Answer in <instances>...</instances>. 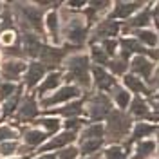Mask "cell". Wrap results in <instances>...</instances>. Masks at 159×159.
I'll use <instances>...</instances> for the list:
<instances>
[{
	"mask_svg": "<svg viewBox=\"0 0 159 159\" xmlns=\"http://www.w3.org/2000/svg\"><path fill=\"white\" fill-rule=\"evenodd\" d=\"M58 16H60V27H61V33H63L65 40H67V45L74 47V49H80L89 36V25L85 22L83 13L72 11L69 7H61L58 11Z\"/></svg>",
	"mask_w": 159,
	"mask_h": 159,
	"instance_id": "1",
	"label": "cell"
},
{
	"mask_svg": "<svg viewBox=\"0 0 159 159\" xmlns=\"http://www.w3.org/2000/svg\"><path fill=\"white\" fill-rule=\"evenodd\" d=\"M63 67H65V74H63V81L72 83L80 87V89H89L90 87V60L87 54H69L67 58L63 60Z\"/></svg>",
	"mask_w": 159,
	"mask_h": 159,
	"instance_id": "2",
	"label": "cell"
},
{
	"mask_svg": "<svg viewBox=\"0 0 159 159\" xmlns=\"http://www.w3.org/2000/svg\"><path fill=\"white\" fill-rule=\"evenodd\" d=\"M103 129H105V141L118 145L121 139L129 138L130 129H132V118L125 110L112 109L107 116V125Z\"/></svg>",
	"mask_w": 159,
	"mask_h": 159,
	"instance_id": "3",
	"label": "cell"
},
{
	"mask_svg": "<svg viewBox=\"0 0 159 159\" xmlns=\"http://www.w3.org/2000/svg\"><path fill=\"white\" fill-rule=\"evenodd\" d=\"M87 116L89 119L92 121H101L103 118H107L109 116V112L112 110V101L107 94H103V92H96V94H89L87 96Z\"/></svg>",
	"mask_w": 159,
	"mask_h": 159,
	"instance_id": "4",
	"label": "cell"
},
{
	"mask_svg": "<svg viewBox=\"0 0 159 159\" xmlns=\"http://www.w3.org/2000/svg\"><path fill=\"white\" fill-rule=\"evenodd\" d=\"M81 96V89L76 87V85H65V87H60V89L54 90V94H51L47 98H42L40 105L45 110H49L51 107L54 105H60V103H67L70 99H78Z\"/></svg>",
	"mask_w": 159,
	"mask_h": 159,
	"instance_id": "5",
	"label": "cell"
},
{
	"mask_svg": "<svg viewBox=\"0 0 159 159\" xmlns=\"http://www.w3.org/2000/svg\"><path fill=\"white\" fill-rule=\"evenodd\" d=\"M121 22H116V20H99L98 24L94 25V29L90 33V43H99L103 40L109 38H116L121 31Z\"/></svg>",
	"mask_w": 159,
	"mask_h": 159,
	"instance_id": "6",
	"label": "cell"
},
{
	"mask_svg": "<svg viewBox=\"0 0 159 159\" xmlns=\"http://www.w3.org/2000/svg\"><path fill=\"white\" fill-rule=\"evenodd\" d=\"M40 114V105L36 101V96L34 94H25L22 101H20L18 109H16V119L22 121V123H29V121H34Z\"/></svg>",
	"mask_w": 159,
	"mask_h": 159,
	"instance_id": "7",
	"label": "cell"
},
{
	"mask_svg": "<svg viewBox=\"0 0 159 159\" xmlns=\"http://www.w3.org/2000/svg\"><path fill=\"white\" fill-rule=\"evenodd\" d=\"M25 69H27V63H25L24 60L7 58L6 61H2V65H0V74H2V80H4V81L15 83V81L25 72Z\"/></svg>",
	"mask_w": 159,
	"mask_h": 159,
	"instance_id": "8",
	"label": "cell"
},
{
	"mask_svg": "<svg viewBox=\"0 0 159 159\" xmlns=\"http://www.w3.org/2000/svg\"><path fill=\"white\" fill-rule=\"evenodd\" d=\"M143 6H147V4L145 2H114L112 11L109 15V20H129Z\"/></svg>",
	"mask_w": 159,
	"mask_h": 159,
	"instance_id": "9",
	"label": "cell"
},
{
	"mask_svg": "<svg viewBox=\"0 0 159 159\" xmlns=\"http://www.w3.org/2000/svg\"><path fill=\"white\" fill-rule=\"evenodd\" d=\"M43 29L51 36V43L56 47L61 42V27H60V16L58 9L52 7L51 11H47V15L43 16Z\"/></svg>",
	"mask_w": 159,
	"mask_h": 159,
	"instance_id": "10",
	"label": "cell"
},
{
	"mask_svg": "<svg viewBox=\"0 0 159 159\" xmlns=\"http://www.w3.org/2000/svg\"><path fill=\"white\" fill-rule=\"evenodd\" d=\"M20 47H22V52H24V56H29V58H38L40 52H42V47H43V42L40 40L38 34H34V33H22V36H20Z\"/></svg>",
	"mask_w": 159,
	"mask_h": 159,
	"instance_id": "11",
	"label": "cell"
},
{
	"mask_svg": "<svg viewBox=\"0 0 159 159\" xmlns=\"http://www.w3.org/2000/svg\"><path fill=\"white\" fill-rule=\"evenodd\" d=\"M90 72H92L94 85H96V89L99 92H110V90L118 85V80L114 78L109 70H105V67L94 65V67H90Z\"/></svg>",
	"mask_w": 159,
	"mask_h": 159,
	"instance_id": "12",
	"label": "cell"
},
{
	"mask_svg": "<svg viewBox=\"0 0 159 159\" xmlns=\"http://www.w3.org/2000/svg\"><path fill=\"white\" fill-rule=\"evenodd\" d=\"M129 67L132 69L130 74H134V76H138L141 80H148L152 74H154V70H156V63L148 60L147 56H132V60L129 61Z\"/></svg>",
	"mask_w": 159,
	"mask_h": 159,
	"instance_id": "13",
	"label": "cell"
},
{
	"mask_svg": "<svg viewBox=\"0 0 159 159\" xmlns=\"http://www.w3.org/2000/svg\"><path fill=\"white\" fill-rule=\"evenodd\" d=\"M152 7H141V9L130 16L127 20L125 25H121V31L125 33H130V31H139V29H148V24L152 22Z\"/></svg>",
	"mask_w": 159,
	"mask_h": 159,
	"instance_id": "14",
	"label": "cell"
},
{
	"mask_svg": "<svg viewBox=\"0 0 159 159\" xmlns=\"http://www.w3.org/2000/svg\"><path fill=\"white\" fill-rule=\"evenodd\" d=\"M156 132H157V127H156L154 123H145V121H138V123L134 125L132 132L129 134V139L125 141V147H123V148L129 152V148H130V145H132V143H139V141H143V138L154 136Z\"/></svg>",
	"mask_w": 159,
	"mask_h": 159,
	"instance_id": "15",
	"label": "cell"
},
{
	"mask_svg": "<svg viewBox=\"0 0 159 159\" xmlns=\"http://www.w3.org/2000/svg\"><path fill=\"white\" fill-rule=\"evenodd\" d=\"M45 72H47V67H45L42 61H38V60H33L29 65H27L25 72H24V74H25V76H24L25 87H27V89H34L40 81L43 80Z\"/></svg>",
	"mask_w": 159,
	"mask_h": 159,
	"instance_id": "16",
	"label": "cell"
},
{
	"mask_svg": "<svg viewBox=\"0 0 159 159\" xmlns=\"http://www.w3.org/2000/svg\"><path fill=\"white\" fill-rule=\"evenodd\" d=\"M74 139H76V134H74V132H69V130L60 132V134H54V136L47 141V143H43V145H42L40 152L61 150V148H65V147H69L70 143H74Z\"/></svg>",
	"mask_w": 159,
	"mask_h": 159,
	"instance_id": "17",
	"label": "cell"
},
{
	"mask_svg": "<svg viewBox=\"0 0 159 159\" xmlns=\"http://www.w3.org/2000/svg\"><path fill=\"white\" fill-rule=\"evenodd\" d=\"M63 81V74L60 70H52L49 74H45V80H42L36 89V96L38 98H45V94L51 90H56L60 87V83Z\"/></svg>",
	"mask_w": 159,
	"mask_h": 159,
	"instance_id": "18",
	"label": "cell"
},
{
	"mask_svg": "<svg viewBox=\"0 0 159 159\" xmlns=\"http://www.w3.org/2000/svg\"><path fill=\"white\" fill-rule=\"evenodd\" d=\"M83 112V99H74L70 103H65L61 109H49L45 110V114H56L63 118H80V114Z\"/></svg>",
	"mask_w": 159,
	"mask_h": 159,
	"instance_id": "19",
	"label": "cell"
},
{
	"mask_svg": "<svg viewBox=\"0 0 159 159\" xmlns=\"http://www.w3.org/2000/svg\"><path fill=\"white\" fill-rule=\"evenodd\" d=\"M22 138H24V143L29 147V148H36V147H42L45 143V132L40 129H34V127H24L22 129Z\"/></svg>",
	"mask_w": 159,
	"mask_h": 159,
	"instance_id": "20",
	"label": "cell"
},
{
	"mask_svg": "<svg viewBox=\"0 0 159 159\" xmlns=\"http://www.w3.org/2000/svg\"><path fill=\"white\" fill-rule=\"evenodd\" d=\"M123 83H125L127 90H132V94H138V96L139 94H147V98H150V94H152V90L147 87V83L141 78L130 74V72H127V74L123 76Z\"/></svg>",
	"mask_w": 159,
	"mask_h": 159,
	"instance_id": "21",
	"label": "cell"
},
{
	"mask_svg": "<svg viewBox=\"0 0 159 159\" xmlns=\"http://www.w3.org/2000/svg\"><path fill=\"white\" fill-rule=\"evenodd\" d=\"M129 110H130V118L134 116V118H138V119H147V116L150 114L148 101L143 99L141 96H136L134 99H130Z\"/></svg>",
	"mask_w": 159,
	"mask_h": 159,
	"instance_id": "22",
	"label": "cell"
},
{
	"mask_svg": "<svg viewBox=\"0 0 159 159\" xmlns=\"http://www.w3.org/2000/svg\"><path fill=\"white\" fill-rule=\"evenodd\" d=\"M156 147H157V143H156V139H143V141H139L136 150H134V156L130 159H148L154 156V152H156Z\"/></svg>",
	"mask_w": 159,
	"mask_h": 159,
	"instance_id": "23",
	"label": "cell"
},
{
	"mask_svg": "<svg viewBox=\"0 0 159 159\" xmlns=\"http://www.w3.org/2000/svg\"><path fill=\"white\" fill-rule=\"evenodd\" d=\"M22 92H24V87H16V90L11 94L9 98L4 101V105H2V118H7V116H11V114H15V110L18 109L20 101H22Z\"/></svg>",
	"mask_w": 159,
	"mask_h": 159,
	"instance_id": "24",
	"label": "cell"
},
{
	"mask_svg": "<svg viewBox=\"0 0 159 159\" xmlns=\"http://www.w3.org/2000/svg\"><path fill=\"white\" fill-rule=\"evenodd\" d=\"M136 40L147 49H156L157 47V33L154 29H139L134 31Z\"/></svg>",
	"mask_w": 159,
	"mask_h": 159,
	"instance_id": "25",
	"label": "cell"
},
{
	"mask_svg": "<svg viewBox=\"0 0 159 159\" xmlns=\"http://www.w3.org/2000/svg\"><path fill=\"white\" fill-rule=\"evenodd\" d=\"M33 123H34V125H40L42 130L45 132V136L56 134V132L60 130V127H61V121H60V118H56V116H45V118L34 119Z\"/></svg>",
	"mask_w": 159,
	"mask_h": 159,
	"instance_id": "26",
	"label": "cell"
},
{
	"mask_svg": "<svg viewBox=\"0 0 159 159\" xmlns=\"http://www.w3.org/2000/svg\"><path fill=\"white\" fill-rule=\"evenodd\" d=\"M110 94H112L110 101H114V103L118 105V110H125L127 107H129V103H130V92L127 89H123V87L116 85L114 89L110 90Z\"/></svg>",
	"mask_w": 159,
	"mask_h": 159,
	"instance_id": "27",
	"label": "cell"
},
{
	"mask_svg": "<svg viewBox=\"0 0 159 159\" xmlns=\"http://www.w3.org/2000/svg\"><path fill=\"white\" fill-rule=\"evenodd\" d=\"M103 145H105V139H87V141H80L78 150L83 156H92V154H98L103 148Z\"/></svg>",
	"mask_w": 159,
	"mask_h": 159,
	"instance_id": "28",
	"label": "cell"
},
{
	"mask_svg": "<svg viewBox=\"0 0 159 159\" xmlns=\"http://www.w3.org/2000/svg\"><path fill=\"white\" fill-rule=\"evenodd\" d=\"M87 139H105V129L101 123H92L89 127L81 130V138L80 141H87Z\"/></svg>",
	"mask_w": 159,
	"mask_h": 159,
	"instance_id": "29",
	"label": "cell"
},
{
	"mask_svg": "<svg viewBox=\"0 0 159 159\" xmlns=\"http://www.w3.org/2000/svg\"><path fill=\"white\" fill-rule=\"evenodd\" d=\"M107 67H109V72L114 78L116 76H125L127 74V69H129V61H125V60L119 58V56H114V58L109 60Z\"/></svg>",
	"mask_w": 159,
	"mask_h": 159,
	"instance_id": "30",
	"label": "cell"
},
{
	"mask_svg": "<svg viewBox=\"0 0 159 159\" xmlns=\"http://www.w3.org/2000/svg\"><path fill=\"white\" fill-rule=\"evenodd\" d=\"M127 150L119 145H110L101 152V157L103 159H127Z\"/></svg>",
	"mask_w": 159,
	"mask_h": 159,
	"instance_id": "31",
	"label": "cell"
},
{
	"mask_svg": "<svg viewBox=\"0 0 159 159\" xmlns=\"http://www.w3.org/2000/svg\"><path fill=\"white\" fill-rule=\"evenodd\" d=\"M90 58H92V61L98 63V67H101V65L107 67V63H109V60H110L98 43H90Z\"/></svg>",
	"mask_w": 159,
	"mask_h": 159,
	"instance_id": "32",
	"label": "cell"
},
{
	"mask_svg": "<svg viewBox=\"0 0 159 159\" xmlns=\"http://www.w3.org/2000/svg\"><path fill=\"white\" fill-rule=\"evenodd\" d=\"M0 43L2 47H13L18 43V36H16V31L15 29H2L0 31Z\"/></svg>",
	"mask_w": 159,
	"mask_h": 159,
	"instance_id": "33",
	"label": "cell"
},
{
	"mask_svg": "<svg viewBox=\"0 0 159 159\" xmlns=\"http://www.w3.org/2000/svg\"><path fill=\"white\" fill-rule=\"evenodd\" d=\"M65 130H69V132H74V134H78L80 130H83L87 127V119L83 118H69L65 123H61Z\"/></svg>",
	"mask_w": 159,
	"mask_h": 159,
	"instance_id": "34",
	"label": "cell"
},
{
	"mask_svg": "<svg viewBox=\"0 0 159 159\" xmlns=\"http://www.w3.org/2000/svg\"><path fill=\"white\" fill-rule=\"evenodd\" d=\"M99 47L103 49V52L109 56V58H114L116 56V52H118V38H109V40H103V42H99L98 43Z\"/></svg>",
	"mask_w": 159,
	"mask_h": 159,
	"instance_id": "35",
	"label": "cell"
},
{
	"mask_svg": "<svg viewBox=\"0 0 159 159\" xmlns=\"http://www.w3.org/2000/svg\"><path fill=\"white\" fill-rule=\"evenodd\" d=\"M18 143L16 141H4V143H0V156H6V157H9L13 154H16L18 152Z\"/></svg>",
	"mask_w": 159,
	"mask_h": 159,
	"instance_id": "36",
	"label": "cell"
},
{
	"mask_svg": "<svg viewBox=\"0 0 159 159\" xmlns=\"http://www.w3.org/2000/svg\"><path fill=\"white\" fill-rule=\"evenodd\" d=\"M18 85H15V83H11V81H0V101H6V99L9 98L11 94L16 90Z\"/></svg>",
	"mask_w": 159,
	"mask_h": 159,
	"instance_id": "37",
	"label": "cell"
},
{
	"mask_svg": "<svg viewBox=\"0 0 159 159\" xmlns=\"http://www.w3.org/2000/svg\"><path fill=\"white\" fill-rule=\"evenodd\" d=\"M15 138H18V132L9 127V125H2L0 127V143L4 141H15Z\"/></svg>",
	"mask_w": 159,
	"mask_h": 159,
	"instance_id": "38",
	"label": "cell"
},
{
	"mask_svg": "<svg viewBox=\"0 0 159 159\" xmlns=\"http://www.w3.org/2000/svg\"><path fill=\"white\" fill-rule=\"evenodd\" d=\"M109 6H112V2H109V0H105V2H101V0H90V2H87V7L92 9L96 15H99L101 11H105Z\"/></svg>",
	"mask_w": 159,
	"mask_h": 159,
	"instance_id": "39",
	"label": "cell"
},
{
	"mask_svg": "<svg viewBox=\"0 0 159 159\" xmlns=\"http://www.w3.org/2000/svg\"><path fill=\"white\" fill-rule=\"evenodd\" d=\"M78 154H80V150L76 147H65V148H61L58 152L56 159H76Z\"/></svg>",
	"mask_w": 159,
	"mask_h": 159,
	"instance_id": "40",
	"label": "cell"
},
{
	"mask_svg": "<svg viewBox=\"0 0 159 159\" xmlns=\"http://www.w3.org/2000/svg\"><path fill=\"white\" fill-rule=\"evenodd\" d=\"M85 6H87L85 0H70V2H67V7L72 9V11H78V9H81V7H85Z\"/></svg>",
	"mask_w": 159,
	"mask_h": 159,
	"instance_id": "41",
	"label": "cell"
},
{
	"mask_svg": "<svg viewBox=\"0 0 159 159\" xmlns=\"http://www.w3.org/2000/svg\"><path fill=\"white\" fill-rule=\"evenodd\" d=\"M83 159H103V157H101V152H98V154H92V156H85Z\"/></svg>",
	"mask_w": 159,
	"mask_h": 159,
	"instance_id": "42",
	"label": "cell"
},
{
	"mask_svg": "<svg viewBox=\"0 0 159 159\" xmlns=\"http://www.w3.org/2000/svg\"><path fill=\"white\" fill-rule=\"evenodd\" d=\"M36 159H56V156H52V154H43V156H40Z\"/></svg>",
	"mask_w": 159,
	"mask_h": 159,
	"instance_id": "43",
	"label": "cell"
},
{
	"mask_svg": "<svg viewBox=\"0 0 159 159\" xmlns=\"http://www.w3.org/2000/svg\"><path fill=\"white\" fill-rule=\"evenodd\" d=\"M4 6H6V4H2V2H0V13L4 11Z\"/></svg>",
	"mask_w": 159,
	"mask_h": 159,
	"instance_id": "44",
	"label": "cell"
},
{
	"mask_svg": "<svg viewBox=\"0 0 159 159\" xmlns=\"http://www.w3.org/2000/svg\"><path fill=\"white\" fill-rule=\"evenodd\" d=\"M9 159H13V157H9ZM16 159H27V157H16Z\"/></svg>",
	"mask_w": 159,
	"mask_h": 159,
	"instance_id": "45",
	"label": "cell"
},
{
	"mask_svg": "<svg viewBox=\"0 0 159 159\" xmlns=\"http://www.w3.org/2000/svg\"><path fill=\"white\" fill-rule=\"evenodd\" d=\"M0 65H2V54H0Z\"/></svg>",
	"mask_w": 159,
	"mask_h": 159,
	"instance_id": "46",
	"label": "cell"
}]
</instances>
